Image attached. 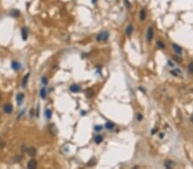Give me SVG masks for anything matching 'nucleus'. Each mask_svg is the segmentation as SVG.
I'll list each match as a JSON object with an SVG mask.
<instances>
[{
    "label": "nucleus",
    "instance_id": "obj_18",
    "mask_svg": "<svg viewBox=\"0 0 193 169\" xmlns=\"http://www.w3.org/2000/svg\"><path fill=\"white\" fill-rule=\"evenodd\" d=\"M146 18V11L145 10H142L140 11V20L141 21H144Z\"/></svg>",
    "mask_w": 193,
    "mask_h": 169
},
{
    "label": "nucleus",
    "instance_id": "obj_29",
    "mask_svg": "<svg viewBox=\"0 0 193 169\" xmlns=\"http://www.w3.org/2000/svg\"><path fill=\"white\" fill-rule=\"evenodd\" d=\"M125 4H126V6H127V8H130V3L127 1V0H125Z\"/></svg>",
    "mask_w": 193,
    "mask_h": 169
},
{
    "label": "nucleus",
    "instance_id": "obj_15",
    "mask_svg": "<svg viewBox=\"0 0 193 169\" xmlns=\"http://www.w3.org/2000/svg\"><path fill=\"white\" fill-rule=\"evenodd\" d=\"M103 141V138H102V136L101 135H96L95 136V144H101V142Z\"/></svg>",
    "mask_w": 193,
    "mask_h": 169
},
{
    "label": "nucleus",
    "instance_id": "obj_5",
    "mask_svg": "<svg viewBox=\"0 0 193 169\" xmlns=\"http://www.w3.org/2000/svg\"><path fill=\"white\" fill-rule=\"evenodd\" d=\"M37 167V161L35 160H31V161H28V167L29 169H34Z\"/></svg>",
    "mask_w": 193,
    "mask_h": 169
},
{
    "label": "nucleus",
    "instance_id": "obj_19",
    "mask_svg": "<svg viewBox=\"0 0 193 169\" xmlns=\"http://www.w3.org/2000/svg\"><path fill=\"white\" fill-rule=\"evenodd\" d=\"M39 95H40V97H41L42 98H45V95H46V91H45V87H43L41 90H40Z\"/></svg>",
    "mask_w": 193,
    "mask_h": 169
},
{
    "label": "nucleus",
    "instance_id": "obj_14",
    "mask_svg": "<svg viewBox=\"0 0 193 169\" xmlns=\"http://www.w3.org/2000/svg\"><path fill=\"white\" fill-rule=\"evenodd\" d=\"M10 16H11L12 17H18V16H20L19 10H12L11 11H10Z\"/></svg>",
    "mask_w": 193,
    "mask_h": 169
},
{
    "label": "nucleus",
    "instance_id": "obj_9",
    "mask_svg": "<svg viewBox=\"0 0 193 169\" xmlns=\"http://www.w3.org/2000/svg\"><path fill=\"white\" fill-rule=\"evenodd\" d=\"M12 109H13V108H12V106L10 104H5L4 107V112L6 113V114H10V113L12 112Z\"/></svg>",
    "mask_w": 193,
    "mask_h": 169
},
{
    "label": "nucleus",
    "instance_id": "obj_26",
    "mask_svg": "<svg viewBox=\"0 0 193 169\" xmlns=\"http://www.w3.org/2000/svg\"><path fill=\"white\" fill-rule=\"evenodd\" d=\"M41 81H42V83H43L44 85H46V84H47V79H46V77H43V78H42V80H41Z\"/></svg>",
    "mask_w": 193,
    "mask_h": 169
},
{
    "label": "nucleus",
    "instance_id": "obj_32",
    "mask_svg": "<svg viewBox=\"0 0 193 169\" xmlns=\"http://www.w3.org/2000/svg\"><path fill=\"white\" fill-rule=\"evenodd\" d=\"M85 113H86V112H85V111H83H83H82V115H85Z\"/></svg>",
    "mask_w": 193,
    "mask_h": 169
},
{
    "label": "nucleus",
    "instance_id": "obj_22",
    "mask_svg": "<svg viewBox=\"0 0 193 169\" xmlns=\"http://www.w3.org/2000/svg\"><path fill=\"white\" fill-rule=\"evenodd\" d=\"M188 70H189V72L193 74V62H191L189 65H188Z\"/></svg>",
    "mask_w": 193,
    "mask_h": 169
},
{
    "label": "nucleus",
    "instance_id": "obj_8",
    "mask_svg": "<svg viewBox=\"0 0 193 169\" xmlns=\"http://www.w3.org/2000/svg\"><path fill=\"white\" fill-rule=\"evenodd\" d=\"M81 90V87L78 86V85H72V86L70 87V91H72V92H78Z\"/></svg>",
    "mask_w": 193,
    "mask_h": 169
},
{
    "label": "nucleus",
    "instance_id": "obj_13",
    "mask_svg": "<svg viewBox=\"0 0 193 169\" xmlns=\"http://www.w3.org/2000/svg\"><path fill=\"white\" fill-rule=\"evenodd\" d=\"M114 126H115V125L112 122H110V121L106 122V125H105V127H106V129H108V130H112V129H113L114 128Z\"/></svg>",
    "mask_w": 193,
    "mask_h": 169
},
{
    "label": "nucleus",
    "instance_id": "obj_24",
    "mask_svg": "<svg viewBox=\"0 0 193 169\" xmlns=\"http://www.w3.org/2000/svg\"><path fill=\"white\" fill-rule=\"evenodd\" d=\"M136 120L141 121L142 120V115H141V114H137V115H136Z\"/></svg>",
    "mask_w": 193,
    "mask_h": 169
},
{
    "label": "nucleus",
    "instance_id": "obj_6",
    "mask_svg": "<svg viewBox=\"0 0 193 169\" xmlns=\"http://www.w3.org/2000/svg\"><path fill=\"white\" fill-rule=\"evenodd\" d=\"M11 66H12V68L14 70H16V71H18L20 68H22V64L18 62H12Z\"/></svg>",
    "mask_w": 193,
    "mask_h": 169
},
{
    "label": "nucleus",
    "instance_id": "obj_3",
    "mask_svg": "<svg viewBox=\"0 0 193 169\" xmlns=\"http://www.w3.org/2000/svg\"><path fill=\"white\" fill-rule=\"evenodd\" d=\"M153 36H154V32H153V29H152V27H148V31H147V40L151 41L152 39H153Z\"/></svg>",
    "mask_w": 193,
    "mask_h": 169
},
{
    "label": "nucleus",
    "instance_id": "obj_11",
    "mask_svg": "<svg viewBox=\"0 0 193 169\" xmlns=\"http://www.w3.org/2000/svg\"><path fill=\"white\" fill-rule=\"evenodd\" d=\"M173 47H174V50L175 51V52L179 55H181L182 54V48L179 45H177L176 44H174L173 45Z\"/></svg>",
    "mask_w": 193,
    "mask_h": 169
},
{
    "label": "nucleus",
    "instance_id": "obj_1",
    "mask_svg": "<svg viewBox=\"0 0 193 169\" xmlns=\"http://www.w3.org/2000/svg\"><path fill=\"white\" fill-rule=\"evenodd\" d=\"M109 38V33L108 32H101V33H100L98 35H97L96 37V39L97 41H106Z\"/></svg>",
    "mask_w": 193,
    "mask_h": 169
},
{
    "label": "nucleus",
    "instance_id": "obj_27",
    "mask_svg": "<svg viewBox=\"0 0 193 169\" xmlns=\"http://www.w3.org/2000/svg\"><path fill=\"white\" fill-rule=\"evenodd\" d=\"M92 95H93V91H87V96H88V97H92Z\"/></svg>",
    "mask_w": 193,
    "mask_h": 169
},
{
    "label": "nucleus",
    "instance_id": "obj_10",
    "mask_svg": "<svg viewBox=\"0 0 193 169\" xmlns=\"http://www.w3.org/2000/svg\"><path fill=\"white\" fill-rule=\"evenodd\" d=\"M49 131H50V132H51V134H52V135H56V134H57V132H58L57 128H56V126H55V125H54V124L50 125Z\"/></svg>",
    "mask_w": 193,
    "mask_h": 169
},
{
    "label": "nucleus",
    "instance_id": "obj_33",
    "mask_svg": "<svg viewBox=\"0 0 193 169\" xmlns=\"http://www.w3.org/2000/svg\"><path fill=\"white\" fill-rule=\"evenodd\" d=\"M155 132H156V129H154V130L152 131V133H154Z\"/></svg>",
    "mask_w": 193,
    "mask_h": 169
},
{
    "label": "nucleus",
    "instance_id": "obj_4",
    "mask_svg": "<svg viewBox=\"0 0 193 169\" xmlns=\"http://www.w3.org/2000/svg\"><path fill=\"white\" fill-rule=\"evenodd\" d=\"M23 99H24V94L19 93L16 96V103H17L18 106H21V105H22V102H23Z\"/></svg>",
    "mask_w": 193,
    "mask_h": 169
},
{
    "label": "nucleus",
    "instance_id": "obj_12",
    "mask_svg": "<svg viewBox=\"0 0 193 169\" xmlns=\"http://www.w3.org/2000/svg\"><path fill=\"white\" fill-rule=\"evenodd\" d=\"M132 31H133V27H132V25H129L128 27H126L125 29V33L127 34V36H130V34L132 33Z\"/></svg>",
    "mask_w": 193,
    "mask_h": 169
},
{
    "label": "nucleus",
    "instance_id": "obj_20",
    "mask_svg": "<svg viewBox=\"0 0 193 169\" xmlns=\"http://www.w3.org/2000/svg\"><path fill=\"white\" fill-rule=\"evenodd\" d=\"M45 116L47 119H50L51 117V109H46L45 110Z\"/></svg>",
    "mask_w": 193,
    "mask_h": 169
},
{
    "label": "nucleus",
    "instance_id": "obj_28",
    "mask_svg": "<svg viewBox=\"0 0 193 169\" xmlns=\"http://www.w3.org/2000/svg\"><path fill=\"white\" fill-rule=\"evenodd\" d=\"M90 161H91V162H89V163H88V165H89V166H93V165H95V160H94V159H92Z\"/></svg>",
    "mask_w": 193,
    "mask_h": 169
},
{
    "label": "nucleus",
    "instance_id": "obj_23",
    "mask_svg": "<svg viewBox=\"0 0 193 169\" xmlns=\"http://www.w3.org/2000/svg\"><path fill=\"white\" fill-rule=\"evenodd\" d=\"M102 127L103 126H95V131H96V132H101V130H102Z\"/></svg>",
    "mask_w": 193,
    "mask_h": 169
},
{
    "label": "nucleus",
    "instance_id": "obj_30",
    "mask_svg": "<svg viewBox=\"0 0 193 169\" xmlns=\"http://www.w3.org/2000/svg\"><path fill=\"white\" fill-rule=\"evenodd\" d=\"M168 64L170 65V67H174V63H173V62H171L169 61V62H168Z\"/></svg>",
    "mask_w": 193,
    "mask_h": 169
},
{
    "label": "nucleus",
    "instance_id": "obj_21",
    "mask_svg": "<svg viewBox=\"0 0 193 169\" xmlns=\"http://www.w3.org/2000/svg\"><path fill=\"white\" fill-rule=\"evenodd\" d=\"M157 45L160 49H164L165 48V45L163 44L162 41H157Z\"/></svg>",
    "mask_w": 193,
    "mask_h": 169
},
{
    "label": "nucleus",
    "instance_id": "obj_16",
    "mask_svg": "<svg viewBox=\"0 0 193 169\" xmlns=\"http://www.w3.org/2000/svg\"><path fill=\"white\" fill-rule=\"evenodd\" d=\"M28 77H29V74H26V75L24 76L23 80H22V87H23V88H25V87H26V86H27V83H28Z\"/></svg>",
    "mask_w": 193,
    "mask_h": 169
},
{
    "label": "nucleus",
    "instance_id": "obj_7",
    "mask_svg": "<svg viewBox=\"0 0 193 169\" xmlns=\"http://www.w3.org/2000/svg\"><path fill=\"white\" fill-rule=\"evenodd\" d=\"M27 152H28L30 156H36V149L34 147H30V148H28V149H27Z\"/></svg>",
    "mask_w": 193,
    "mask_h": 169
},
{
    "label": "nucleus",
    "instance_id": "obj_2",
    "mask_svg": "<svg viewBox=\"0 0 193 169\" xmlns=\"http://www.w3.org/2000/svg\"><path fill=\"white\" fill-rule=\"evenodd\" d=\"M21 33H22V39H23V40H27L28 36V28H27V27H22Z\"/></svg>",
    "mask_w": 193,
    "mask_h": 169
},
{
    "label": "nucleus",
    "instance_id": "obj_34",
    "mask_svg": "<svg viewBox=\"0 0 193 169\" xmlns=\"http://www.w3.org/2000/svg\"><path fill=\"white\" fill-rule=\"evenodd\" d=\"M160 137H161V138H163V133H161V134L160 135Z\"/></svg>",
    "mask_w": 193,
    "mask_h": 169
},
{
    "label": "nucleus",
    "instance_id": "obj_35",
    "mask_svg": "<svg viewBox=\"0 0 193 169\" xmlns=\"http://www.w3.org/2000/svg\"><path fill=\"white\" fill-rule=\"evenodd\" d=\"M0 99H1V97H0Z\"/></svg>",
    "mask_w": 193,
    "mask_h": 169
},
{
    "label": "nucleus",
    "instance_id": "obj_31",
    "mask_svg": "<svg viewBox=\"0 0 193 169\" xmlns=\"http://www.w3.org/2000/svg\"><path fill=\"white\" fill-rule=\"evenodd\" d=\"M191 122H193V115H192V116L191 117Z\"/></svg>",
    "mask_w": 193,
    "mask_h": 169
},
{
    "label": "nucleus",
    "instance_id": "obj_17",
    "mask_svg": "<svg viewBox=\"0 0 193 169\" xmlns=\"http://www.w3.org/2000/svg\"><path fill=\"white\" fill-rule=\"evenodd\" d=\"M164 166H165V167L169 169V168H172V167L174 166V163H173V161H165Z\"/></svg>",
    "mask_w": 193,
    "mask_h": 169
},
{
    "label": "nucleus",
    "instance_id": "obj_25",
    "mask_svg": "<svg viewBox=\"0 0 193 169\" xmlns=\"http://www.w3.org/2000/svg\"><path fill=\"white\" fill-rule=\"evenodd\" d=\"M174 60H175L176 62H182V59L180 58V57H179V56H174Z\"/></svg>",
    "mask_w": 193,
    "mask_h": 169
}]
</instances>
